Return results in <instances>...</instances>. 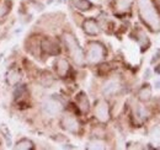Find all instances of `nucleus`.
I'll return each mask as SVG.
<instances>
[{
	"mask_svg": "<svg viewBox=\"0 0 160 150\" xmlns=\"http://www.w3.org/2000/svg\"><path fill=\"white\" fill-rule=\"evenodd\" d=\"M140 19L145 22L153 31L160 30V19L159 15L152 2V0H138Z\"/></svg>",
	"mask_w": 160,
	"mask_h": 150,
	"instance_id": "obj_1",
	"label": "nucleus"
},
{
	"mask_svg": "<svg viewBox=\"0 0 160 150\" xmlns=\"http://www.w3.org/2000/svg\"><path fill=\"white\" fill-rule=\"evenodd\" d=\"M63 39H64V43H65L69 53H70V57L74 59V62L77 64L81 65L84 63L85 57H84V52H82L81 47L79 46L77 38L74 37L73 35H70V33H64Z\"/></svg>",
	"mask_w": 160,
	"mask_h": 150,
	"instance_id": "obj_2",
	"label": "nucleus"
},
{
	"mask_svg": "<svg viewBox=\"0 0 160 150\" xmlns=\"http://www.w3.org/2000/svg\"><path fill=\"white\" fill-rule=\"evenodd\" d=\"M105 57V48L101 43L98 42H91L89 44V48H88V53H86V59L89 63H99Z\"/></svg>",
	"mask_w": 160,
	"mask_h": 150,
	"instance_id": "obj_3",
	"label": "nucleus"
},
{
	"mask_svg": "<svg viewBox=\"0 0 160 150\" xmlns=\"http://www.w3.org/2000/svg\"><path fill=\"white\" fill-rule=\"evenodd\" d=\"M42 111L48 117H54L62 111V103L56 98H49L42 105Z\"/></svg>",
	"mask_w": 160,
	"mask_h": 150,
	"instance_id": "obj_4",
	"label": "nucleus"
},
{
	"mask_svg": "<svg viewBox=\"0 0 160 150\" xmlns=\"http://www.w3.org/2000/svg\"><path fill=\"white\" fill-rule=\"evenodd\" d=\"M95 117L102 123H106L110 119V110H108V105L106 101L103 100L98 101L95 106Z\"/></svg>",
	"mask_w": 160,
	"mask_h": 150,
	"instance_id": "obj_5",
	"label": "nucleus"
},
{
	"mask_svg": "<svg viewBox=\"0 0 160 150\" xmlns=\"http://www.w3.org/2000/svg\"><path fill=\"white\" fill-rule=\"evenodd\" d=\"M62 127L64 129H67L68 132L77 133V132L79 131L80 124L75 117H73V116H64L62 118Z\"/></svg>",
	"mask_w": 160,
	"mask_h": 150,
	"instance_id": "obj_6",
	"label": "nucleus"
},
{
	"mask_svg": "<svg viewBox=\"0 0 160 150\" xmlns=\"http://www.w3.org/2000/svg\"><path fill=\"white\" fill-rule=\"evenodd\" d=\"M121 84L117 80H108L105 85H103V89H102V92L105 96H115L116 94H118L121 90Z\"/></svg>",
	"mask_w": 160,
	"mask_h": 150,
	"instance_id": "obj_7",
	"label": "nucleus"
},
{
	"mask_svg": "<svg viewBox=\"0 0 160 150\" xmlns=\"http://www.w3.org/2000/svg\"><path fill=\"white\" fill-rule=\"evenodd\" d=\"M42 49L44 51V53L51 54V56H56V54L59 53L58 44L53 39H51V38H44L42 41Z\"/></svg>",
	"mask_w": 160,
	"mask_h": 150,
	"instance_id": "obj_8",
	"label": "nucleus"
},
{
	"mask_svg": "<svg viewBox=\"0 0 160 150\" xmlns=\"http://www.w3.org/2000/svg\"><path fill=\"white\" fill-rule=\"evenodd\" d=\"M82 28H84V31H85L88 35H90V36H96V35L100 33V27H99L98 22L92 19L85 20V22H84V25H82Z\"/></svg>",
	"mask_w": 160,
	"mask_h": 150,
	"instance_id": "obj_9",
	"label": "nucleus"
},
{
	"mask_svg": "<svg viewBox=\"0 0 160 150\" xmlns=\"http://www.w3.org/2000/svg\"><path fill=\"white\" fill-rule=\"evenodd\" d=\"M56 70H57V74L59 76L64 78L69 72V63L65 59H58L56 63Z\"/></svg>",
	"mask_w": 160,
	"mask_h": 150,
	"instance_id": "obj_10",
	"label": "nucleus"
},
{
	"mask_svg": "<svg viewBox=\"0 0 160 150\" xmlns=\"http://www.w3.org/2000/svg\"><path fill=\"white\" fill-rule=\"evenodd\" d=\"M77 103H78V107L82 113H86L89 111V100L86 97V95L84 92H80L77 97Z\"/></svg>",
	"mask_w": 160,
	"mask_h": 150,
	"instance_id": "obj_11",
	"label": "nucleus"
},
{
	"mask_svg": "<svg viewBox=\"0 0 160 150\" xmlns=\"http://www.w3.org/2000/svg\"><path fill=\"white\" fill-rule=\"evenodd\" d=\"M132 4H133V0H116L115 6L118 12H126L131 9Z\"/></svg>",
	"mask_w": 160,
	"mask_h": 150,
	"instance_id": "obj_12",
	"label": "nucleus"
},
{
	"mask_svg": "<svg viewBox=\"0 0 160 150\" xmlns=\"http://www.w3.org/2000/svg\"><path fill=\"white\" fill-rule=\"evenodd\" d=\"M72 5L74 8H77L78 10H81V11H85V10H89L92 5L89 0H70Z\"/></svg>",
	"mask_w": 160,
	"mask_h": 150,
	"instance_id": "obj_13",
	"label": "nucleus"
},
{
	"mask_svg": "<svg viewBox=\"0 0 160 150\" xmlns=\"http://www.w3.org/2000/svg\"><path fill=\"white\" fill-rule=\"evenodd\" d=\"M19 80H20V75H19V73H18L15 69H11V70L8 73V75H6V81H8V84L11 85V86H15Z\"/></svg>",
	"mask_w": 160,
	"mask_h": 150,
	"instance_id": "obj_14",
	"label": "nucleus"
},
{
	"mask_svg": "<svg viewBox=\"0 0 160 150\" xmlns=\"http://www.w3.org/2000/svg\"><path fill=\"white\" fill-rule=\"evenodd\" d=\"M15 148L18 150H30L33 149V143L30 139H21L20 142L16 143Z\"/></svg>",
	"mask_w": 160,
	"mask_h": 150,
	"instance_id": "obj_15",
	"label": "nucleus"
},
{
	"mask_svg": "<svg viewBox=\"0 0 160 150\" xmlns=\"http://www.w3.org/2000/svg\"><path fill=\"white\" fill-rule=\"evenodd\" d=\"M152 96V90L149 88V85H144L138 92V97L140 101H148Z\"/></svg>",
	"mask_w": 160,
	"mask_h": 150,
	"instance_id": "obj_16",
	"label": "nucleus"
},
{
	"mask_svg": "<svg viewBox=\"0 0 160 150\" xmlns=\"http://www.w3.org/2000/svg\"><path fill=\"white\" fill-rule=\"evenodd\" d=\"M136 118H138L140 123L147 118V110L142 106H137L136 107Z\"/></svg>",
	"mask_w": 160,
	"mask_h": 150,
	"instance_id": "obj_17",
	"label": "nucleus"
},
{
	"mask_svg": "<svg viewBox=\"0 0 160 150\" xmlns=\"http://www.w3.org/2000/svg\"><path fill=\"white\" fill-rule=\"evenodd\" d=\"M40 81H41V84H42V85H44L46 88H49V86L53 84V81H54V80H53V78H52V75L51 74L44 73V75L41 78Z\"/></svg>",
	"mask_w": 160,
	"mask_h": 150,
	"instance_id": "obj_18",
	"label": "nucleus"
},
{
	"mask_svg": "<svg viewBox=\"0 0 160 150\" xmlns=\"http://www.w3.org/2000/svg\"><path fill=\"white\" fill-rule=\"evenodd\" d=\"M105 143L101 140H92L88 144V149H105Z\"/></svg>",
	"mask_w": 160,
	"mask_h": 150,
	"instance_id": "obj_19",
	"label": "nucleus"
},
{
	"mask_svg": "<svg viewBox=\"0 0 160 150\" xmlns=\"http://www.w3.org/2000/svg\"><path fill=\"white\" fill-rule=\"evenodd\" d=\"M9 11V8H8V5H2V6H0V16H4L6 12Z\"/></svg>",
	"mask_w": 160,
	"mask_h": 150,
	"instance_id": "obj_20",
	"label": "nucleus"
},
{
	"mask_svg": "<svg viewBox=\"0 0 160 150\" xmlns=\"http://www.w3.org/2000/svg\"><path fill=\"white\" fill-rule=\"evenodd\" d=\"M160 58V49L158 51V53H155V56H154V58L152 59V63H155V60H158Z\"/></svg>",
	"mask_w": 160,
	"mask_h": 150,
	"instance_id": "obj_21",
	"label": "nucleus"
}]
</instances>
